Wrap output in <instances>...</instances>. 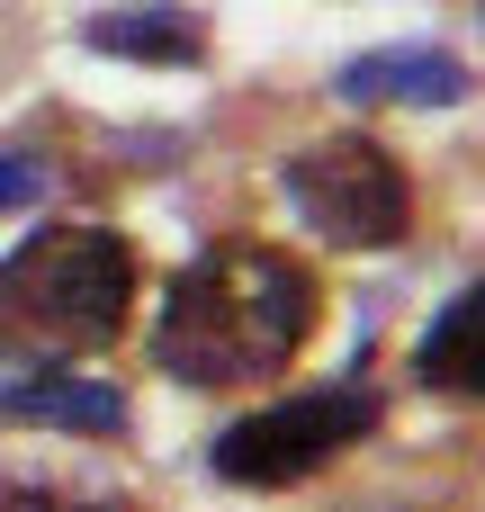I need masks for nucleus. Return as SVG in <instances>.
<instances>
[{
    "mask_svg": "<svg viewBox=\"0 0 485 512\" xmlns=\"http://www.w3.org/2000/svg\"><path fill=\"white\" fill-rule=\"evenodd\" d=\"M0 414L9 423H45V432H81V441H108L126 432V396L90 369H27V378H0Z\"/></svg>",
    "mask_w": 485,
    "mask_h": 512,
    "instance_id": "39448f33",
    "label": "nucleus"
},
{
    "mask_svg": "<svg viewBox=\"0 0 485 512\" xmlns=\"http://www.w3.org/2000/svg\"><path fill=\"white\" fill-rule=\"evenodd\" d=\"M90 54H126V63H198L207 54V18L198 9H99L81 27Z\"/></svg>",
    "mask_w": 485,
    "mask_h": 512,
    "instance_id": "0eeeda50",
    "label": "nucleus"
},
{
    "mask_svg": "<svg viewBox=\"0 0 485 512\" xmlns=\"http://www.w3.org/2000/svg\"><path fill=\"white\" fill-rule=\"evenodd\" d=\"M0 512H126V504L72 495V486H36V477H0Z\"/></svg>",
    "mask_w": 485,
    "mask_h": 512,
    "instance_id": "1a4fd4ad",
    "label": "nucleus"
},
{
    "mask_svg": "<svg viewBox=\"0 0 485 512\" xmlns=\"http://www.w3.org/2000/svg\"><path fill=\"white\" fill-rule=\"evenodd\" d=\"M135 306V243L108 225H45L0 261V351L18 360H81L126 333Z\"/></svg>",
    "mask_w": 485,
    "mask_h": 512,
    "instance_id": "f03ea898",
    "label": "nucleus"
},
{
    "mask_svg": "<svg viewBox=\"0 0 485 512\" xmlns=\"http://www.w3.org/2000/svg\"><path fill=\"white\" fill-rule=\"evenodd\" d=\"M369 432H378L369 387H306V396H279V405L225 423L207 459H216L225 486H297V477H315L324 459H342Z\"/></svg>",
    "mask_w": 485,
    "mask_h": 512,
    "instance_id": "20e7f679",
    "label": "nucleus"
},
{
    "mask_svg": "<svg viewBox=\"0 0 485 512\" xmlns=\"http://www.w3.org/2000/svg\"><path fill=\"white\" fill-rule=\"evenodd\" d=\"M414 369H423V387H441V396H485V288H468V297L441 306V324L423 333Z\"/></svg>",
    "mask_w": 485,
    "mask_h": 512,
    "instance_id": "6e6552de",
    "label": "nucleus"
},
{
    "mask_svg": "<svg viewBox=\"0 0 485 512\" xmlns=\"http://www.w3.org/2000/svg\"><path fill=\"white\" fill-rule=\"evenodd\" d=\"M288 207L333 243V252H387L414 216V189H405V162L369 135H324L306 153H288L279 171Z\"/></svg>",
    "mask_w": 485,
    "mask_h": 512,
    "instance_id": "7ed1b4c3",
    "label": "nucleus"
},
{
    "mask_svg": "<svg viewBox=\"0 0 485 512\" xmlns=\"http://www.w3.org/2000/svg\"><path fill=\"white\" fill-rule=\"evenodd\" d=\"M315 333V279L270 243H207L153 324V369L180 387H261Z\"/></svg>",
    "mask_w": 485,
    "mask_h": 512,
    "instance_id": "f257e3e1",
    "label": "nucleus"
},
{
    "mask_svg": "<svg viewBox=\"0 0 485 512\" xmlns=\"http://www.w3.org/2000/svg\"><path fill=\"white\" fill-rule=\"evenodd\" d=\"M36 189H45V171H36V162H18V153H0V216H9V207H27Z\"/></svg>",
    "mask_w": 485,
    "mask_h": 512,
    "instance_id": "9d476101",
    "label": "nucleus"
},
{
    "mask_svg": "<svg viewBox=\"0 0 485 512\" xmlns=\"http://www.w3.org/2000/svg\"><path fill=\"white\" fill-rule=\"evenodd\" d=\"M342 99H369V108H450L468 99V72L432 45H387V54H360L342 72Z\"/></svg>",
    "mask_w": 485,
    "mask_h": 512,
    "instance_id": "423d86ee",
    "label": "nucleus"
}]
</instances>
